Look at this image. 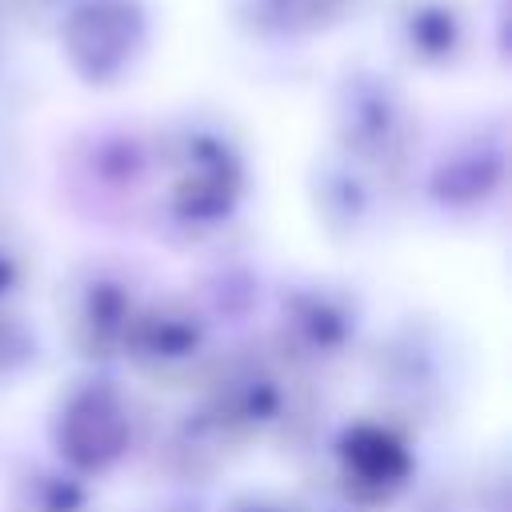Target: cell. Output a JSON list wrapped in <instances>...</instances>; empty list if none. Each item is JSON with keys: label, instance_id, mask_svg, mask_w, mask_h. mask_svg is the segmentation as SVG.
I'll return each instance as SVG.
<instances>
[{"label": "cell", "instance_id": "12", "mask_svg": "<svg viewBox=\"0 0 512 512\" xmlns=\"http://www.w3.org/2000/svg\"><path fill=\"white\" fill-rule=\"evenodd\" d=\"M48 4H60V0H0V8H16V12H40ZM68 4V0H64Z\"/></svg>", "mask_w": 512, "mask_h": 512}, {"label": "cell", "instance_id": "5", "mask_svg": "<svg viewBox=\"0 0 512 512\" xmlns=\"http://www.w3.org/2000/svg\"><path fill=\"white\" fill-rule=\"evenodd\" d=\"M68 332L88 356H104L112 344H124L132 328V304L120 280L92 268L68 288Z\"/></svg>", "mask_w": 512, "mask_h": 512}, {"label": "cell", "instance_id": "9", "mask_svg": "<svg viewBox=\"0 0 512 512\" xmlns=\"http://www.w3.org/2000/svg\"><path fill=\"white\" fill-rule=\"evenodd\" d=\"M348 320L352 316H348L344 300H336L332 292H308L288 308L284 332L296 340L300 356H336V348L352 332Z\"/></svg>", "mask_w": 512, "mask_h": 512}, {"label": "cell", "instance_id": "3", "mask_svg": "<svg viewBox=\"0 0 512 512\" xmlns=\"http://www.w3.org/2000/svg\"><path fill=\"white\" fill-rule=\"evenodd\" d=\"M156 160L172 172V204L188 220L224 212L236 200V188L244 180L240 152L216 124H204V120L172 124L160 136Z\"/></svg>", "mask_w": 512, "mask_h": 512}, {"label": "cell", "instance_id": "8", "mask_svg": "<svg viewBox=\"0 0 512 512\" xmlns=\"http://www.w3.org/2000/svg\"><path fill=\"white\" fill-rule=\"evenodd\" d=\"M124 344L136 348V360L156 376H176L200 356V324L188 312L156 308L152 316L132 320Z\"/></svg>", "mask_w": 512, "mask_h": 512}, {"label": "cell", "instance_id": "11", "mask_svg": "<svg viewBox=\"0 0 512 512\" xmlns=\"http://www.w3.org/2000/svg\"><path fill=\"white\" fill-rule=\"evenodd\" d=\"M16 508L20 512H84V488L72 476L32 472L24 480V500Z\"/></svg>", "mask_w": 512, "mask_h": 512}, {"label": "cell", "instance_id": "4", "mask_svg": "<svg viewBox=\"0 0 512 512\" xmlns=\"http://www.w3.org/2000/svg\"><path fill=\"white\" fill-rule=\"evenodd\" d=\"M388 32L396 52L428 72L456 68L472 44V20L460 0H396Z\"/></svg>", "mask_w": 512, "mask_h": 512}, {"label": "cell", "instance_id": "1", "mask_svg": "<svg viewBox=\"0 0 512 512\" xmlns=\"http://www.w3.org/2000/svg\"><path fill=\"white\" fill-rule=\"evenodd\" d=\"M332 132L340 156L360 168H400L416 140V112L404 88L368 64H356L340 76L332 92Z\"/></svg>", "mask_w": 512, "mask_h": 512}, {"label": "cell", "instance_id": "6", "mask_svg": "<svg viewBox=\"0 0 512 512\" xmlns=\"http://www.w3.org/2000/svg\"><path fill=\"white\" fill-rule=\"evenodd\" d=\"M128 432V416L116 392L108 388H88L72 396L68 412L60 416V444L68 448L72 460L84 464H104L120 452Z\"/></svg>", "mask_w": 512, "mask_h": 512}, {"label": "cell", "instance_id": "10", "mask_svg": "<svg viewBox=\"0 0 512 512\" xmlns=\"http://www.w3.org/2000/svg\"><path fill=\"white\" fill-rule=\"evenodd\" d=\"M504 172V140L488 132H472L452 156H444L436 184L444 196H476L480 188L496 184Z\"/></svg>", "mask_w": 512, "mask_h": 512}, {"label": "cell", "instance_id": "7", "mask_svg": "<svg viewBox=\"0 0 512 512\" xmlns=\"http://www.w3.org/2000/svg\"><path fill=\"white\" fill-rule=\"evenodd\" d=\"M364 8L368 0H236V20L256 36L292 40L328 32Z\"/></svg>", "mask_w": 512, "mask_h": 512}, {"label": "cell", "instance_id": "2", "mask_svg": "<svg viewBox=\"0 0 512 512\" xmlns=\"http://www.w3.org/2000/svg\"><path fill=\"white\" fill-rule=\"evenodd\" d=\"M60 44L80 80L116 84L148 48V12L140 0H68Z\"/></svg>", "mask_w": 512, "mask_h": 512}]
</instances>
